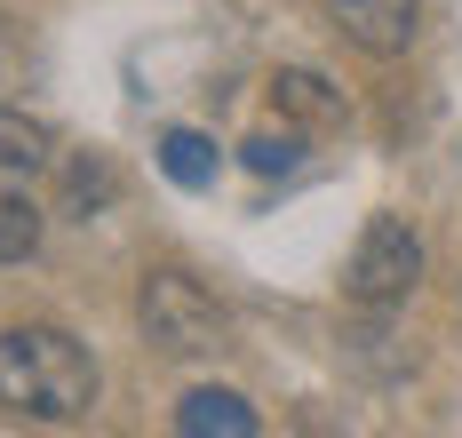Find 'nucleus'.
I'll list each match as a JSON object with an SVG mask.
<instances>
[{
	"instance_id": "nucleus-5",
	"label": "nucleus",
	"mask_w": 462,
	"mask_h": 438,
	"mask_svg": "<svg viewBox=\"0 0 462 438\" xmlns=\"http://www.w3.org/2000/svg\"><path fill=\"white\" fill-rule=\"evenodd\" d=\"M176 431L184 438H255V406L239 390H191L176 406Z\"/></svg>"
},
{
	"instance_id": "nucleus-4",
	"label": "nucleus",
	"mask_w": 462,
	"mask_h": 438,
	"mask_svg": "<svg viewBox=\"0 0 462 438\" xmlns=\"http://www.w3.org/2000/svg\"><path fill=\"white\" fill-rule=\"evenodd\" d=\"M327 8H335V24H343L359 49H374V56H399L415 41V16H422V0H327Z\"/></svg>"
},
{
	"instance_id": "nucleus-12",
	"label": "nucleus",
	"mask_w": 462,
	"mask_h": 438,
	"mask_svg": "<svg viewBox=\"0 0 462 438\" xmlns=\"http://www.w3.org/2000/svg\"><path fill=\"white\" fill-rule=\"evenodd\" d=\"M24 64H32V49H24V32H16V24L0 16V96H8V88L24 80Z\"/></svg>"
},
{
	"instance_id": "nucleus-8",
	"label": "nucleus",
	"mask_w": 462,
	"mask_h": 438,
	"mask_svg": "<svg viewBox=\"0 0 462 438\" xmlns=\"http://www.w3.org/2000/svg\"><path fill=\"white\" fill-rule=\"evenodd\" d=\"M41 160H48V128L0 104V176H32Z\"/></svg>"
},
{
	"instance_id": "nucleus-3",
	"label": "nucleus",
	"mask_w": 462,
	"mask_h": 438,
	"mask_svg": "<svg viewBox=\"0 0 462 438\" xmlns=\"http://www.w3.org/2000/svg\"><path fill=\"white\" fill-rule=\"evenodd\" d=\"M422 279V240L399 224V215H374L359 247H351V303H367V311H391V303H407Z\"/></svg>"
},
{
	"instance_id": "nucleus-10",
	"label": "nucleus",
	"mask_w": 462,
	"mask_h": 438,
	"mask_svg": "<svg viewBox=\"0 0 462 438\" xmlns=\"http://www.w3.org/2000/svg\"><path fill=\"white\" fill-rule=\"evenodd\" d=\"M64 192H72V207H104V199H112V168H104V160H80V168L64 176Z\"/></svg>"
},
{
	"instance_id": "nucleus-2",
	"label": "nucleus",
	"mask_w": 462,
	"mask_h": 438,
	"mask_svg": "<svg viewBox=\"0 0 462 438\" xmlns=\"http://www.w3.org/2000/svg\"><path fill=\"white\" fill-rule=\"evenodd\" d=\"M143 311V335L160 342V351H176V359H208V351H224V311H216V295L184 279V271H152L136 295Z\"/></svg>"
},
{
	"instance_id": "nucleus-1",
	"label": "nucleus",
	"mask_w": 462,
	"mask_h": 438,
	"mask_svg": "<svg viewBox=\"0 0 462 438\" xmlns=\"http://www.w3.org/2000/svg\"><path fill=\"white\" fill-rule=\"evenodd\" d=\"M0 406L32 423H80L96 406V359L64 327H8L0 335Z\"/></svg>"
},
{
	"instance_id": "nucleus-11",
	"label": "nucleus",
	"mask_w": 462,
	"mask_h": 438,
	"mask_svg": "<svg viewBox=\"0 0 462 438\" xmlns=\"http://www.w3.org/2000/svg\"><path fill=\"white\" fill-rule=\"evenodd\" d=\"M295 160H303L295 136H255V144H247V168H255V176H287Z\"/></svg>"
},
{
	"instance_id": "nucleus-7",
	"label": "nucleus",
	"mask_w": 462,
	"mask_h": 438,
	"mask_svg": "<svg viewBox=\"0 0 462 438\" xmlns=\"http://www.w3.org/2000/svg\"><path fill=\"white\" fill-rule=\"evenodd\" d=\"M160 168H168V184L208 192V184H216V144L191 136V128H176V136H160Z\"/></svg>"
},
{
	"instance_id": "nucleus-9",
	"label": "nucleus",
	"mask_w": 462,
	"mask_h": 438,
	"mask_svg": "<svg viewBox=\"0 0 462 438\" xmlns=\"http://www.w3.org/2000/svg\"><path fill=\"white\" fill-rule=\"evenodd\" d=\"M32 247H41V207L0 184V263H24Z\"/></svg>"
},
{
	"instance_id": "nucleus-6",
	"label": "nucleus",
	"mask_w": 462,
	"mask_h": 438,
	"mask_svg": "<svg viewBox=\"0 0 462 438\" xmlns=\"http://www.w3.org/2000/svg\"><path fill=\"white\" fill-rule=\"evenodd\" d=\"M272 104L295 120V128H335V120H343V96L327 88L319 72H279V80H272Z\"/></svg>"
}]
</instances>
